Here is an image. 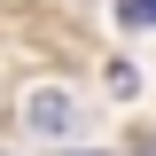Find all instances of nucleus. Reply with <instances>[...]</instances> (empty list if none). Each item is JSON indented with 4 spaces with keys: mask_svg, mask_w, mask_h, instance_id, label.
I'll return each mask as SVG.
<instances>
[{
    "mask_svg": "<svg viewBox=\"0 0 156 156\" xmlns=\"http://www.w3.org/2000/svg\"><path fill=\"white\" fill-rule=\"evenodd\" d=\"M117 23H125V31H148L156 23V0H117Z\"/></svg>",
    "mask_w": 156,
    "mask_h": 156,
    "instance_id": "2",
    "label": "nucleus"
},
{
    "mask_svg": "<svg viewBox=\"0 0 156 156\" xmlns=\"http://www.w3.org/2000/svg\"><path fill=\"white\" fill-rule=\"evenodd\" d=\"M31 125H39V133H78V101L55 94V86H39V94H31Z\"/></svg>",
    "mask_w": 156,
    "mask_h": 156,
    "instance_id": "1",
    "label": "nucleus"
}]
</instances>
